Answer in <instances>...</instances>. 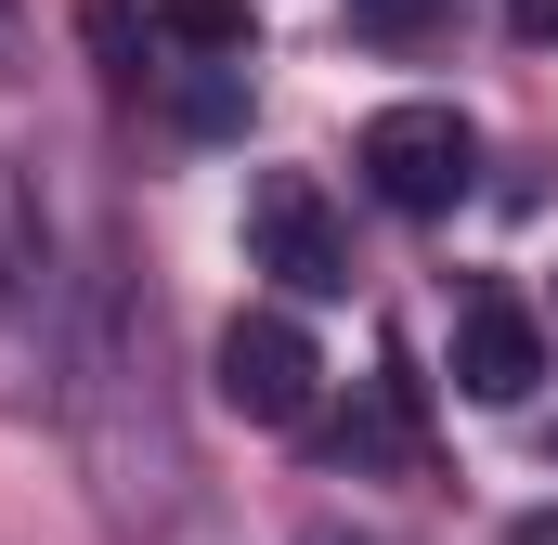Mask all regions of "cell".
<instances>
[{"label":"cell","instance_id":"6","mask_svg":"<svg viewBox=\"0 0 558 545\" xmlns=\"http://www.w3.org/2000/svg\"><path fill=\"white\" fill-rule=\"evenodd\" d=\"M156 39L195 52V65H247L260 52V13L247 0H156Z\"/></svg>","mask_w":558,"mask_h":545},{"label":"cell","instance_id":"4","mask_svg":"<svg viewBox=\"0 0 558 545\" xmlns=\"http://www.w3.org/2000/svg\"><path fill=\"white\" fill-rule=\"evenodd\" d=\"M533 377H546V312L520 286H468L454 299V390L468 403H533Z\"/></svg>","mask_w":558,"mask_h":545},{"label":"cell","instance_id":"2","mask_svg":"<svg viewBox=\"0 0 558 545\" xmlns=\"http://www.w3.org/2000/svg\"><path fill=\"white\" fill-rule=\"evenodd\" d=\"M247 272H274L286 299H351V221L325 208L312 169H260L247 182Z\"/></svg>","mask_w":558,"mask_h":545},{"label":"cell","instance_id":"5","mask_svg":"<svg viewBox=\"0 0 558 545\" xmlns=\"http://www.w3.org/2000/svg\"><path fill=\"white\" fill-rule=\"evenodd\" d=\"M156 92H169V131L182 143H234L247 131V65H169Z\"/></svg>","mask_w":558,"mask_h":545},{"label":"cell","instance_id":"10","mask_svg":"<svg viewBox=\"0 0 558 545\" xmlns=\"http://www.w3.org/2000/svg\"><path fill=\"white\" fill-rule=\"evenodd\" d=\"M507 545H558V507H520V520H507Z\"/></svg>","mask_w":558,"mask_h":545},{"label":"cell","instance_id":"7","mask_svg":"<svg viewBox=\"0 0 558 545\" xmlns=\"http://www.w3.org/2000/svg\"><path fill=\"white\" fill-rule=\"evenodd\" d=\"M454 26V0H351V39H377V52H416Z\"/></svg>","mask_w":558,"mask_h":545},{"label":"cell","instance_id":"3","mask_svg":"<svg viewBox=\"0 0 558 545\" xmlns=\"http://www.w3.org/2000/svg\"><path fill=\"white\" fill-rule=\"evenodd\" d=\"M208 364H221V403L247 415V428H299V415H312V390H325V351H312V325H299L286 299L234 312Z\"/></svg>","mask_w":558,"mask_h":545},{"label":"cell","instance_id":"1","mask_svg":"<svg viewBox=\"0 0 558 545\" xmlns=\"http://www.w3.org/2000/svg\"><path fill=\"white\" fill-rule=\"evenodd\" d=\"M351 169H364V195H377V208L441 221V208L481 182V131H468V105H377L364 143H351Z\"/></svg>","mask_w":558,"mask_h":545},{"label":"cell","instance_id":"8","mask_svg":"<svg viewBox=\"0 0 558 545\" xmlns=\"http://www.w3.org/2000/svg\"><path fill=\"white\" fill-rule=\"evenodd\" d=\"M78 39L105 52V78H156V65H143V13H131V0H78Z\"/></svg>","mask_w":558,"mask_h":545},{"label":"cell","instance_id":"9","mask_svg":"<svg viewBox=\"0 0 558 545\" xmlns=\"http://www.w3.org/2000/svg\"><path fill=\"white\" fill-rule=\"evenodd\" d=\"M507 26H520V52H558V0H507Z\"/></svg>","mask_w":558,"mask_h":545}]
</instances>
